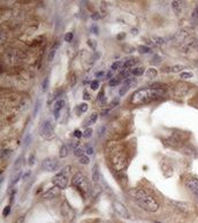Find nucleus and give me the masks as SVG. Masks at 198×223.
I'll list each match as a JSON object with an SVG mask.
<instances>
[{
    "mask_svg": "<svg viewBox=\"0 0 198 223\" xmlns=\"http://www.w3.org/2000/svg\"><path fill=\"white\" fill-rule=\"evenodd\" d=\"M130 193H131V197L138 204V206L141 208L145 209L146 212L154 213L159 209V204H158L157 200L149 192H146L144 189H141V188L133 189L130 191Z\"/></svg>",
    "mask_w": 198,
    "mask_h": 223,
    "instance_id": "f257e3e1",
    "label": "nucleus"
},
{
    "mask_svg": "<svg viewBox=\"0 0 198 223\" xmlns=\"http://www.w3.org/2000/svg\"><path fill=\"white\" fill-rule=\"evenodd\" d=\"M166 90L164 87H145V89H141V90L136 91L131 98V103L135 105H139V104H145V103H150L153 100L159 99L160 97L165 96Z\"/></svg>",
    "mask_w": 198,
    "mask_h": 223,
    "instance_id": "f03ea898",
    "label": "nucleus"
},
{
    "mask_svg": "<svg viewBox=\"0 0 198 223\" xmlns=\"http://www.w3.org/2000/svg\"><path fill=\"white\" fill-rule=\"evenodd\" d=\"M71 184L77 189V191L82 194L83 198H85L89 194L90 184H89V181L87 180V177L82 172H77L74 175L73 180H71Z\"/></svg>",
    "mask_w": 198,
    "mask_h": 223,
    "instance_id": "7ed1b4c3",
    "label": "nucleus"
},
{
    "mask_svg": "<svg viewBox=\"0 0 198 223\" xmlns=\"http://www.w3.org/2000/svg\"><path fill=\"white\" fill-rule=\"evenodd\" d=\"M69 172H70V167L69 166L62 168L60 170V172L57 174L53 177V180H52V183L54 184V186H58L60 190L61 189H66L68 186V176H69Z\"/></svg>",
    "mask_w": 198,
    "mask_h": 223,
    "instance_id": "20e7f679",
    "label": "nucleus"
},
{
    "mask_svg": "<svg viewBox=\"0 0 198 223\" xmlns=\"http://www.w3.org/2000/svg\"><path fill=\"white\" fill-rule=\"evenodd\" d=\"M39 133L41 136L46 139V140H50L52 138H54V128H53V123L50 121V120H46L42 123L41 125V129H39Z\"/></svg>",
    "mask_w": 198,
    "mask_h": 223,
    "instance_id": "39448f33",
    "label": "nucleus"
},
{
    "mask_svg": "<svg viewBox=\"0 0 198 223\" xmlns=\"http://www.w3.org/2000/svg\"><path fill=\"white\" fill-rule=\"evenodd\" d=\"M185 185H187V189L192 193L193 198L196 199V201L198 204V180H196V178H190Z\"/></svg>",
    "mask_w": 198,
    "mask_h": 223,
    "instance_id": "423d86ee",
    "label": "nucleus"
},
{
    "mask_svg": "<svg viewBox=\"0 0 198 223\" xmlns=\"http://www.w3.org/2000/svg\"><path fill=\"white\" fill-rule=\"evenodd\" d=\"M113 207H114V210L120 215V216H122V217H125V218H129L130 216H129V213H128V210H127V208L125 207V205L122 204V202H120V201H114L113 202Z\"/></svg>",
    "mask_w": 198,
    "mask_h": 223,
    "instance_id": "0eeeda50",
    "label": "nucleus"
},
{
    "mask_svg": "<svg viewBox=\"0 0 198 223\" xmlns=\"http://www.w3.org/2000/svg\"><path fill=\"white\" fill-rule=\"evenodd\" d=\"M43 167L47 171H53V170H57L58 169L59 162H58V160H55L53 158H47V159H45L43 161Z\"/></svg>",
    "mask_w": 198,
    "mask_h": 223,
    "instance_id": "6e6552de",
    "label": "nucleus"
},
{
    "mask_svg": "<svg viewBox=\"0 0 198 223\" xmlns=\"http://www.w3.org/2000/svg\"><path fill=\"white\" fill-rule=\"evenodd\" d=\"M188 91H189V86L187 84H183V83H179L174 87V93L176 96H184Z\"/></svg>",
    "mask_w": 198,
    "mask_h": 223,
    "instance_id": "1a4fd4ad",
    "label": "nucleus"
},
{
    "mask_svg": "<svg viewBox=\"0 0 198 223\" xmlns=\"http://www.w3.org/2000/svg\"><path fill=\"white\" fill-rule=\"evenodd\" d=\"M135 83V79H133L131 77L127 78L123 81V86L120 89V91H119V93H120V96H125L127 93V91L129 90V89L131 87V85Z\"/></svg>",
    "mask_w": 198,
    "mask_h": 223,
    "instance_id": "9d476101",
    "label": "nucleus"
},
{
    "mask_svg": "<svg viewBox=\"0 0 198 223\" xmlns=\"http://www.w3.org/2000/svg\"><path fill=\"white\" fill-rule=\"evenodd\" d=\"M59 192H60V189L58 188V186H53V188H51L50 190H47L42 197L44 198V199H51V198H55L58 194H59Z\"/></svg>",
    "mask_w": 198,
    "mask_h": 223,
    "instance_id": "9b49d317",
    "label": "nucleus"
},
{
    "mask_svg": "<svg viewBox=\"0 0 198 223\" xmlns=\"http://www.w3.org/2000/svg\"><path fill=\"white\" fill-rule=\"evenodd\" d=\"M63 107H65V100H63V99L57 100V103H55V105H54V116H55L57 120L59 118V113H60V111H61Z\"/></svg>",
    "mask_w": 198,
    "mask_h": 223,
    "instance_id": "f8f14e48",
    "label": "nucleus"
},
{
    "mask_svg": "<svg viewBox=\"0 0 198 223\" xmlns=\"http://www.w3.org/2000/svg\"><path fill=\"white\" fill-rule=\"evenodd\" d=\"M172 8L176 15H180L182 12V3L177 1V0H174V1H172Z\"/></svg>",
    "mask_w": 198,
    "mask_h": 223,
    "instance_id": "ddd939ff",
    "label": "nucleus"
},
{
    "mask_svg": "<svg viewBox=\"0 0 198 223\" xmlns=\"http://www.w3.org/2000/svg\"><path fill=\"white\" fill-rule=\"evenodd\" d=\"M92 180L95 183H98L100 180V172H99V167L97 164L93 166L92 168Z\"/></svg>",
    "mask_w": 198,
    "mask_h": 223,
    "instance_id": "4468645a",
    "label": "nucleus"
},
{
    "mask_svg": "<svg viewBox=\"0 0 198 223\" xmlns=\"http://www.w3.org/2000/svg\"><path fill=\"white\" fill-rule=\"evenodd\" d=\"M97 118H98V114H97V113H92V114L89 116V118L85 121L84 125H85V126H90V125L95 124L96 121H97Z\"/></svg>",
    "mask_w": 198,
    "mask_h": 223,
    "instance_id": "2eb2a0df",
    "label": "nucleus"
},
{
    "mask_svg": "<svg viewBox=\"0 0 198 223\" xmlns=\"http://www.w3.org/2000/svg\"><path fill=\"white\" fill-rule=\"evenodd\" d=\"M57 49H58V43H55V44H54V45L52 46V49L50 50V52H49V55H47V60H49V61H52V60L54 59V55H55Z\"/></svg>",
    "mask_w": 198,
    "mask_h": 223,
    "instance_id": "dca6fc26",
    "label": "nucleus"
},
{
    "mask_svg": "<svg viewBox=\"0 0 198 223\" xmlns=\"http://www.w3.org/2000/svg\"><path fill=\"white\" fill-rule=\"evenodd\" d=\"M138 62V60H136V59H129V60H127L126 62H123V69H128L129 67H133L134 65H136Z\"/></svg>",
    "mask_w": 198,
    "mask_h": 223,
    "instance_id": "f3484780",
    "label": "nucleus"
},
{
    "mask_svg": "<svg viewBox=\"0 0 198 223\" xmlns=\"http://www.w3.org/2000/svg\"><path fill=\"white\" fill-rule=\"evenodd\" d=\"M30 143H31V135H27L24 137V139L22 140V147H23V150L28 148V146H29Z\"/></svg>",
    "mask_w": 198,
    "mask_h": 223,
    "instance_id": "a211bd4d",
    "label": "nucleus"
},
{
    "mask_svg": "<svg viewBox=\"0 0 198 223\" xmlns=\"http://www.w3.org/2000/svg\"><path fill=\"white\" fill-rule=\"evenodd\" d=\"M144 73V68L143 67H138V68H134L131 70V75L134 76H142Z\"/></svg>",
    "mask_w": 198,
    "mask_h": 223,
    "instance_id": "6ab92c4d",
    "label": "nucleus"
},
{
    "mask_svg": "<svg viewBox=\"0 0 198 223\" xmlns=\"http://www.w3.org/2000/svg\"><path fill=\"white\" fill-rule=\"evenodd\" d=\"M76 111L78 112V114H81V113H85L87 111H88V104H81V105H78L77 106V108H76Z\"/></svg>",
    "mask_w": 198,
    "mask_h": 223,
    "instance_id": "aec40b11",
    "label": "nucleus"
},
{
    "mask_svg": "<svg viewBox=\"0 0 198 223\" xmlns=\"http://www.w3.org/2000/svg\"><path fill=\"white\" fill-rule=\"evenodd\" d=\"M22 164H23V158L20 156L16 159V161L14 162V169L15 170H19L20 168H22Z\"/></svg>",
    "mask_w": 198,
    "mask_h": 223,
    "instance_id": "412c9836",
    "label": "nucleus"
},
{
    "mask_svg": "<svg viewBox=\"0 0 198 223\" xmlns=\"http://www.w3.org/2000/svg\"><path fill=\"white\" fill-rule=\"evenodd\" d=\"M84 151H85V150H83L81 146H76V147L74 148V154L77 155V156H83Z\"/></svg>",
    "mask_w": 198,
    "mask_h": 223,
    "instance_id": "4be33fe9",
    "label": "nucleus"
},
{
    "mask_svg": "<svg viewBox=\"0 0 198 223\" xmlns=\"http://www.w3.org/2000/svg\"><path fill=\"white\" fill-rule=\"evenodd\" d=\"M120 81H121V77L120 76H116V77L112 78L109 81V86H116L119 83H120Z\"/></svg>",
    "mask_w": 198,
    "mask_h": 223,
    "instance_id": "5701e85b",
    "label": "nucleus"
},
{
    "mask_svg": "<svg viewBox=\"0 0 198 223\" xmlns=\"http://www.w3.org/2000/svg\"><path fill=\"white\" fill-rule=\"evenodd\" d=\"M68 155V147L66 145H63L60 150V158H66Z\"/></svg>",
    "mask_w": 198,
    "mask_h": 223,
    "instance_id": "b1692460",
    "label": "nucleus"
},
{
    "mask_svg": "<svg viewBox=\"0 0 198 223\" xmlns=\"http://www.w3.org/2000/svg\"><path fill=\"white\" fill-rule=\"evenodd\" d=\"M146 76H149V77H154V76H157V70L153 69V68L147 69V70H146Z\"/></svg>",
    "mask_w": 198,
    "mask_h": 223,
    "instance_id": "393cba45",
    "label": "nucleus"
},
{
    "mask_svg": "<svg viewBox=\"0 0 198 223\" xmlns=\"http://www.w3.org/2000/svg\"><path fill=\"white\" fill-rule=\"evenodd\" d=\"M39 106H41V101H39V99L36 101V105H35V108H33V117L37 116L38 114V111H39Z\"/></svg>",
    "mask_w": 198,
    "mask_h": 223,
    "instance_id": "a878e982",
    "label": "nucleus"
},
{
    "mask_svg": "<svg viewBox=\"0 0 198 223\" xmlns=\"http://www.w3.org/2000/svg\"><path fill=\"white\" fill-rule=\"evenodd\" d=\"M69 78H70V79H69V85H70V87H73V86L76 84V76H75V74L71 73V75H70Z\"/></svg>",
    "mask_w": 198,
    "mask_h": 223,
    "instance_id": "bb28decb",
    "label": "nucleus"
},
{
    "mask_svg": "<svg viewBox=\"0 0 198 223\" xmlns=\"http://www.w3.org/2000/svg\"><path fill=\"white\" fill-rule=\"evenodd\" d=\"M90 162V159H89V156H87V155H83V156H81L80 158V163L81 164H88Z\"/></svg>",
    "mask_w": 198,
    "mask_h": 223,
    "instance_id": "cd10ccee",
    "label": "nucleus"
},
{
    "mask_svg": "<svg viewBox=\"0 0 198 223\" xmlns=\"http://www.w3.org/2000/svg\"><path fill=\"white\" fill-rule=\"evenodd\" d=\"M21 176H22V172H19V174H16V175L14 176V178L12 180V185H15V184L19 182V180L21 178Z\"/></svg>",
    "mask_w": 198,
    "mask_h": 223,
    "instance_id": "c85d7f7f",
    "label": "nucleus"
},
{
    "mask_svg": "<svg viewBox=\"0 0 198 223\" xmlns=\"http://www.w3.org/2000/svg\"><path fill=\"white\" fill-rule=\"evenodd\" d=\"M47 87H49V77H46V78L43 81V83H42V90H43V91H46Z\"/></svg>",
    "mask_w": 198,
    "mask_h": 223,
    "instance_id": "c756f323",
    "label": "nucleus"
},
{
    "mask_svg": "<svg viewBox=\"0 0 198 223\" xmlns=\"http://www.w3.org/2000/svg\"><path fill=\"white\" fill-rule=\"evenodd\" d=\"M92 131H93V130H92L91 128H88V129H87V130L84 131L83 136H84L85 138H90V137H91V135H92Z\"/></svg>",
    "mask_w": 198,
    "mask_h": 223,
    "instance_id": "7c9ffc66",
    "label": "nucleus"
},
{
    "mask_svg": "<svg viewBox=\"0 0 198 223\" xmlns=\"http://www.w3.org/2000/svg\"><path fill=\"white\" fill-rule=\"evenodd\" d=\"M192 76H193V74H192V73H182V74L180 75V77H181V78H183V79L191 78Z\"/></svg>",
    "mask_w": 198,
    "mask_h": 223,
    "instance_id": "2f4dec72",
    "label": "nucleus"
},
{
    "mask_svg": "<svg viewBox=\"0 0 198 223\" xmlns=\"http://www.w3.org/2000/svg\"><path fill=\"white\" fill-rule=\"evenodd\" d=\"M183 69H184L183 66H174V67L171 69V71H173V73H179V71H181V70H183Z\"/></svg>",
    "mask_w": 198,
    "mask_h": 223,
    "instance_id": "473e14b6",
    "label": "nucleus"
},
{
    "mask_svg": "<svg viewBox=\"0 0 198 223\" xmlns=\"http://www.w3.org/2000/svg\"><path fill=\"white\" fill-rule=\"evenodd\" d=\"M73 37H74L73 32H68V33H66V36H65V40L68 41V43H70V41L73 40Z\"/></svg>",
    "mask_w": 198,
    "mask_h": 223,
    "instance_id": "72a5a7b5",
    "label": "nucleus"
},
{
    "mask_svg": "<svg viewBox=\"0 0 198 223\" xmlns=\"http://www.w3.org/2000/svg\"><path fill=\"white\" fill-rule=\"evenodd\" d=\"M90 86H91L92 90H97V89L99 87V82H98V81H92Z\"/></svg>",
    "mask_w": 198,
    "mask_h": 223,
    "instance_id": "f704fd0d",
    "label": "nucleus"
},
{
    "mask_svg": "<svg viewBox=\"0 0 198 223\" xmlns=\"http://www.w3.org/2000/svg\"><path fill=\"white\" fill-rule=\"evenodd\" d=\"M121 66V62L120 61H116V62H114V63H112V66H111V69L112 70H116L119 67Z\"/></svg>",
    "mask_w": 198,
    "mask_h": 223,
    "instance_id": "c9c22d12",
    "label": "nucleus"
},
{
    "mask_svg": "<svg viewBox=\"0 0 198 223\" xmlns=\"http://www.w3.org/2000/svg\"><path fill=\"white\" fill-rule=\"evenodd\" d=\"M150 51H151V49L147 47V46H141L139 47V52L141 53H149Z\"/></svg>",
    "mask_w": 198,
    "mask_h": 223,
    "instance_id": "e433bc0d",
    "label": "nucleus"
},
{
    "mask_svg": "<svg viewBox=\"0 0 198 223\" xmlns=\"http://www.w3.org/2000/svg\"><path fill=\"white\" fill-rule=\"evenodd\" d=\"M9 212H11V206L8 205V206H6V207L4 208V210H3V215H4L5 217H6V216H8Z\"/></svg>",
    "mask_w": 198,
    "mask_h": 223,
    "instance_id": "4c0bfd02",
    "label": "nucleus"
},
{
    "mask_svg": "<svg viewBox=\"0 0 198 223\" xmlns=\"http://www.w3.org/2000/svg\"><path fill=\"white\" fill-rule=\"evenodd\" d=\"M74 136L77 137V138H81V137H82V132H81L80 130H75V131H74Z\"/></svg>",
    "mask_w": 198,
    "mask_h": 223,
    "instance_id": "58836bf2",
    "label": "nucleus"
},
{
    "mask_svg": "<svg viewBox=\"0 0 198 223\" xmlns=\"http://www.w3.org/2000/svg\"><path fill=\"white\" fill-rule=\"evenodd\" d=\"M91 32H92V33H96V35L99 32V31H98V27H97L96 24H93V25L91 27Z\"/></svg>",
    "mask_w": 198,
    "mask_h": 223,
    "instance_id": "ea45409f",
    "label": "nucleus"
},
{
    "mask_svg": "<svg viewBox=\"0 0 198 223\" xmlns=\"http://www.w3.org/2000/svg\"><path fill=\"white\" fill-rule=\"evenodd\" d=\"M11 153H12V151H11V150H4V151H3V153H1V156H8Z\"/></svg>",
    "mask_w": 198,
    "mask_h": 223,
    "instance_id": "a19ab883",
    "label": "nucleus"
},
{
    "mask_svg": "<svg viewBox=\"0 0 198 223\" xmlns=\"http://www.w3.org/2000/svg\"><path fill=\"white\" fill-rule=\"evenodd\" d=\"M196 17H198V6L195 8V11L192 13V19H196Z\"/></svg>",
    "mask_w": 198,
    "mask_h": 223,
    "instance_id": "79ce46f5",
    "label": "nucleus"
},
{
    "mask_svg": "<svg viewBox=\"0 0 198 223\" xmlns=\"http://www.w3.org/2000/svg\"><path fill=\"white\" fill-rule=\"evenodd\" d=\"M83 99L84 100H90L91 99V97H90V95H89V92H84V96H83Z\"/></svg>",
    "mask_w": 198,
    "mask_h": 223,
    "instance_id": "37998d69",
    "label": "nucleus"
},
{
    "mask_svg": "<svg viewBox=\"0 0 198 223\" xmlns=\"http://www.w3.org/2000/svg\"><path fill=\"white\" fill-rule=\"evenodd\" d=\"M87 153H88V154H92V153H93V148H92L91 146H88V147H87Z\"/></svg>",
    "mask_w": 198,
    "mask_h": 223,
    "instance_id": "c03bdc74",
    "label": "nucleus"
},
{
    "mask_svg": "<svg viewBox=\"0 0 198 223\" xmlns=\"http://www.w3.org/2000/svg\"><path fill=\"white\" fill-rule=\"evenodd\" d=\"M125 32H122V33H119L117 36H116V38H117V40H121V38H125Z\"/></svg>",
    "mask_w": 198,
    "mask_h": 223,
    "instance_id": "a18cd8bd",
    "label": "nucleus"
},
{
    "mask_svg": "<svg viewBox=\"0 0 198 223\" xmlns=\"http://www.w3.org/2000/svg\"><path fill=\"white\" fill-rule=\"evenodd\" d=\"M35 163V160H33V155H30V159H29V164L32 166Z\"/></svg>",
    "mask_w": 198,
    "mask_h": 223,
    "instance_id": "49530a36",
    "label": "nucleus"
},
{
    "mask_svg": "<svg viewBox=\"0 0 198 223\" xmlns=\"http://www.w3.org/2000/svg\"><path fill=\"white\" fill-rule=\"evenodd\" d=\"M155 41H157V44H163V43H164V40H163L161 38H157Z\"/></svg>",
    "mask_w": 198,
    "mask_h": 223,
    "instance_id": "de8ad7c7",
    "label": "nucleus"
},
{
    "mask_svg": "<svg viewBox=\"0 0 198 223\" xmlns=\"http://www.w3.org/2000/svg\"><path fill=\"white\" fill-rule=\"evenodd\" d=\"M30 174H31V172H30V171H28V172H27V174H24V176H23V180H27V178H28V177H29V176H30Z\"/></svg>",
    "mask_w": 198,
    "mask_h": 223,
    "instance_id": "09e8293b",
    "label": "nucleus"
},
{
    "mask_svg": "<svg viewBox=\"0 0 198 223\" xmlns=\"http://www.w3.org/2000/svg\"><path fill=\"white\" fill-rule=\"evenodd\" d=\"M98 19H99L98 14H92V20H98Z\"/></svg>",
    "mask_w": 198,
    "mask_h": 223,
    "instance_id": "8fccbe9b",
    "label": "nucleus"
},
{
    "mask_svg": "<svg viewBox=\"0 0 198 223\" xmlns=\"http://www.w3.org/2000/svg\"><path fill=\"white\" fill-rule=\"evenodd\" d=\"M1 41H5V38H6V35H5V32L4 31H1Z\"/></svg>",
    "mask_w": 198,
    "mask_h": 223,
    "instance_id": "3c124183",
    "label": "nucleus"
},
{
    "mask_svg": "<svg viewBox=\"0 0 198 223\" xmlns=\"http://www.w3.org/2000/svg\"><path fill=\"white\" fill-rule=\"evenodd\" d=\"M131 33H134V35H137V33H138V30H137L136 28H134V29L131 30Z\"/></svg>",
    "mask_w": 198,
    "mask_h": 223,
    "instance_id": "603ef678",
    "label": "nucleus"
},
{
    "mask_svg": "<svg viewBox=\"0 0 198 223\" xmlns=\"http://www.w3.org/2000/svg\"><path fill=\"white\" fill-rule=\"evenodd\" d=\"M104 97V91H100L99 92V96H98V99H101Z\"/></svg>",
    "mask_w": 198,
    "mask_h": 223,
    "instance_id": "864d4df0",
    "label": "nucleus"
},
{
    "mask_svg": "<svg viewBox=\"0 0 198 223\" xmlns=\"http://www.w3.org/2000/svg\"><path fill=\"white\" fill-rule=\"evenodd\" d=\"M103 75H104V71H99V73L96 74V76H98V77H100V76H103Z\"/></svg>",
    "mask_w": 198,
    "mask_h": 223,
    "instance_id": "5fc2aeb1",
    "label": "nucleus"
},
{
    "mask_svg": "<svg viewBox=\"0 0 198 223\" xmlns=\"http://www.w3.org/2000/svg\"><path fill=\"white\" fill-rule=\"evenodd\" d=\"M111 77H112V73H108V74H107V76H106V78H107V79H112Z\"/></svg>",
    "mask_w": 198,
    "mask_h": 223,
    "instance_id": "6e6d98bb",
    "label": "nucleus"
},
{
    "mask_svg": "<svg viewBox=\"0 0 198 223\" xmlns=\"http://www.w3.org/2000/svg\"><path fill=\"white\" fill-rule=\"evenodd\" d=\"M195 105H196V106H197V107H198V99H197V100H196V104H195Z\"/></svg>",
    "mask_w": 198,
    "mask_h": 223,
    "instance_id": "4d7b16f0",
    "label": "nucleus"
},
{
    "mask_svg": "<svg viewBox=\"0 0 198 223\" xmlns=\"http://www.w3.org/2000/svg\"><path fill=\"white\" fill-rule=\"evenodd\" d=\"M106 223H113V222H106Z\"/></svg>",
    "mask_w": 198,
    "mask_h": 223,
    "instance_id": "13d9d810",
    "label": "nucleus"
},
{
    "mask_svg": "<svg viewBox=\"0 0 198 223\" xmlns=\"http://www.w3.org/2000/svg\"><path fill=\"white\" fill-rule=\"evenodd\" d=\"M154 223H159V222H154Z\"/></svg>",
    "mask_w": 198,
    "mask_h": 223,
    "instance_id": "bf43d9fd",
    "label": "nucleus"
}]
</instances>
